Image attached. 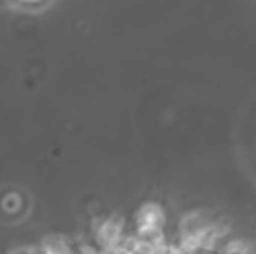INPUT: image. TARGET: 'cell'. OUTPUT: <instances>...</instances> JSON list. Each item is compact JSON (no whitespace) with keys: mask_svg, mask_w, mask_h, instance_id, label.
I'll return each instance as SVG.
<instances>
[{"mask_svg":"<svg viewBox=\"0 0 256 254\" xmlns=\"http://www.w3.org/2000/svg\"><path fill=\"white\" fill-rule=\"evenodd\" d=\"M2 1H8L9 6L20 7V9H36L48 4L50 0H2Z\"/></svg>","mask_w":256,"mask_h":254,"instance_id":"6da1fadb","label":"cell"}]
</instances>
